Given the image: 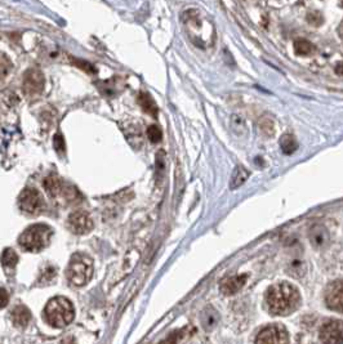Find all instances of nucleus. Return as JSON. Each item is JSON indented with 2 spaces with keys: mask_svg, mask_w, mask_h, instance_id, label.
<instances>
[{
  "mask_svg": "<svg viewBox=\"0 0 343 344\" xmlns=\"http://www.w3.org/2000/svg\"><path fill=\"white\" fill-rule=\"evenodd\" d=\"M266 305L274 316H288L301 305V294L294 285L277 282L268 287L266 293Z\"/></svg>",
  "mask_w": 343,
  "mask_h": 344,
  "instance_id": "nucleus-1",
  "label": "nucleus"
},
{
  "mask_svg": "<svg viewBox=\"0 0 343 344\" xmlns=\"http://www.w3.org/2000/svg\"><path fill=\"white\" fill-rule=\"evenodd\" d=\"M45 320L53 327H65L75 316L74 305L65 296H56L51 299L44 309Z\"/></svg>",
  "mask_w": 343,
  "mask_h": 344,
  "instance_id": "nucleus-2",
  "label": "nucleus"
},
{
  "mask_svg": "<svg viewBox=\"0 0 343 344\" xmlns=\"http://www.w3.org/2000/svg\"><path fill=\"white\" fill-rule=\"evenodd\" d=\"M52 235H53V231L47 224H33V226L27 227L21 233L18 239V244L24 250L38 253L48 246Z\"/></svg>",
  "mask_w": 343,
  "mask_h": 344,
  "instance_id": "nucleus-3",
  "label": "nucleus"
},
{
  "mask_svg": "<svg viewBox=\"0 0 343 344\" xmlns=\"http://www.w3.org/2000/svg\"><path fill=\"white\" fill-rule=\"evenodd\" d=\"M93 276V260L87 254L76 253L66 268V278L74 286H84Z\"/></svg>",
  "mask_w": 343,
  "mask_h": 344,
  "instance_id": "nucleus-4",
  "label": "nucleus"
},
{
  "mask_svg": "<svg viewBox=\"0 0 343 344\" xmlns=\"http://www.w3.org/2000/svg\"><path fill=\"white\" fill-rule=\"evenodd\" d=\"M18 206L29 215H39L45 209L42 193L34 187H27L18 196Z\"/></svg>",
  "mask_w": 343,
  "mask_h": 344,
  "instance_id": "nucleus-5",
  "label": "nucleus"
},
{
  "mask_svg": "<svg viewBox=\"0 0 343 344\" xmlns=\"http://www.w3.org/2000/svg\"><path fill=\"white\" fill-rule=\"evenodd\" d=\"M44 74L38 69H29L22 79V92L27 98H36L44 91Z\"/></svg>",
  "mask_w": 343,
  "mask_h": 344,
  "instance_id": "nucleus-6",
  "label": "nucleus"
},
{
  "mask_svg": "<svg viewBox=\"0 0 343 344\" xmlns=\"http://www.w3.org/2000/svg\"><path fill=\"white\" fill-rule=\"evenodd\" d=\"M256 344H289L288 330L280 323L266 326L257 335Z\"/></svg>",
  "mask_w": 343,
  "mask_h": 344,
  "instance_id": "nucleus-7",
  "label": "nucleus"
},
{
  "mask_svg": "<svg viewBox=\"0 0 343 344\" xmlns=\"http://www.w3.org/2000/svg\"><path fill=\"white\" fill-rule=\"evenodd\" d=\"M67 227L76 235H85L93 229V220L87 211L76 210L69 215Z\"/></svg>",
  "mask_w": 343,
  "mask_h": 344,
  "instance_id": "nucleus-8",
  "label": "nucleus"
},
{
  "mask_svg": "<svg viewBox=\"0 0 343 344\" xmlns=\"http://www.w3.org/2000/svg\"><path fill=\"white\" fill-rule=\"evenodd\" d=\"M319 338L322 344H342V321L330 320L328 322H325L321 326V329H320Z\"/></svg>",
  "mask_w": 343,
  "mask_h": 344,
  "instance_id": "nucleus-9",
  "label": "nucleus"
},
{
  "mask_svg": "<svg viewBox=\"0 0 343 344\" xmlns=\"http://www.w3.org/2000/svg\"><path fill=\"white\" fill-rule=\"evenodd\" d=\"M325 302L330 309L342 312L343 309V284L342 280L331 282L325 293Z\"/></svg>",
  "mask_w": 343,
  "mask_h": 344,
  "instance_id": "nucleus-10",
  "label": "nucleus"
},
{
  "mask_svg": "<svg viewBox=\"0 0 343 344\" xmlns=\"http://www.w3.org/2000/svg\"><path fill=\"white\" fill-rule=\"evenodd\" d=\"M248 276L247 275H235L231 277H227L221 282V291H222L225 295H234V294H238L241 289L244 287V285L247 284Z\"/></svg>",
  "mask_w": 343,
  "mask_h": 344,
  "instance_id": "nucleus-11",
  "label": "nucleus"
},
{
  "mask_svg": "<svg viewBox=\"0 0 343 344\" xmlns=\"http://www.w3.org/2000/svg\"><path fill=\"white\" fill-rule=\"evenodd\" d=\"M63 182L61 181V178H58L57 175H48L47 178L44 179V188L47 191V193L49 195V197L52 199H57L61 196L63 190Z\"/></svg>",
  "mask_w": 343,
  "mask_h": 344,
  "instance_id": "nucleus-12",
  "label": "nucleus"
},
{
  "mask_svg": "<svg viewBox=\"0 0 343 344\" xmlns=\"http://www.w3.org/2000/svg\"><path fill=\"white\" fill-rule=\"evenodd\" d=\"M310 240L311 244L316 248H322L324 245L328 244L329 233L324 226L321 224H316L311 228L310 231Z\"/></svg>",
  "mask_w": 343,
  "mask_h": 344,
  "instance_id": "nucleus-13",
  "label": "nucleus"
},
{
  "mask_svg": "<svg viewBox=\"0 0 343 344\" xmlns=\"http://www.w3.org/2000/svg\"><path fill=\"white\" fill-rule=\"evenodd\" d=\"M30 320H31V313L26 305L20 304V305H17V307L13 308L12 321L16 326H18V327H25V326L29 325Z\"/></svg>",
  "mask_w": 343,
  "mask_h": 344,
  "instance_id": "nucleus-14",
  "label": "nucleus"
},
{
  "mask_svg": "<svg viewBox=\"0 0 343 344\" xmlns=\"http://www.w3.org/2000/svg\"><path fill=\"white\" fill-rule=\"evenodd\" d=\"M138 102H139V106L142 107V110H143L146 114L151 115L152 118H157L159 107H157V105L155 103V101H153V98L150 96V94L146 93V92L139 93Z\"/></svg>",
  "mask_w": 343,
  "mask_h": 344,
  "instance_id": "nucleus-15",
  "label": "nucleus"
},
{
  "mask_svg": "<svg viewBox=\"0 0 343 344\" xmlns=\"http://www.w3.org/2000/svg\"><path fill=\"white\" fill-rule=\"evenodd\" d=\"M249 178V172H248L244 166L238 165L234 169V173L231 175V182H230V187L231 190H235V188H239L241 184L245 183V181Z\"/></svg>",
  "mask_w": 343,
  "mask_h": 344,
  "instance_id": "nucleus-16",
  "label": "nucleus"
},
{
  "mask_svg": "<svg viewBox=\"0 0 343 344\" xmlns=\"http://www.w3.org/2000/svg\"><path fill=\"white\" fill-rule=\"evenodd\" d=\"M293 48H294L295 55L302 56V57H307V56H311L315 51V47L311 42L306 39H297L293 43Z\"/></svg>",
  "mask_w": 343,
  "mask_h": 344,
  "instance_id": "nucleus-17",
  "label": "nucleus"
},
{
  "mask_svg": "<svg viewBox=\"0 0 343 344\" xmlns=\"http://www.w3.org/2000/svg\"><path fill=\"white\" fill-rule=\"evenodd\" d=\"M280 147H281V151L285 155H292L293 152L297 151L298 148L297 139H295L294 136H292V134H284V136L280 138Z\"/></svg>",
  "mask_w": 343,
  "mask_h": 344,
  "instance_id": "nucleus-18",
  "label": "nucleus"
},
{
  "mask_svg": "<svg viewBox=\"0 0 343 344\" xmlns=\"http://www.w3.org/2000/svg\"><path fill=\"white\" fill-rule=\"evenodd\" d=\"M18 263V255L13 249H6L2 254V264L6 269H11L12 271Z\"/></svg>",
  "mask_w": 343,
  "mask_h": 344,
  "instance_id": "nucleus-19",
  "label": "nucleus"
},
{
  "mask_svg": "<svg viewBox=\"0 0 343 344\" xmlns=\"http://www.w3.org/2000/svg\"><path fill=\"white\" fill-rule=\"evenodd\" d=\"M12 60L6 53L0 52V80H4L9 75V73L12 71Z\"/></svg>",
  "mask_w": 343,
  "mask_h": 344,
  "instance_id": "nucleus-20",
  "label": "nucleus"
},
{
  "mask_svg": "<svg viewBox=\"0 0 343 344\" xmlns=\"http://www.w3.org/2000/svg\"><path fill=\"white\" fill-rule=\"evenodd\" d=\"M258 128L263 136H266V137L274 136L275 123H274V120H272L271 118H268V116H265V118H262L261 120H259Z\"/></svg>",
  "mask_w": 343,
  "mask_h": 344,
  "instance_id": "nucleus-21",
  "label": "nucleus"
},
{
  "mask_svg": "<svg viewBox=\"0 0 343 344\" xmlns=\"http://www.w3.org/2000/svg\"><path fill=\"white\" fill-rule=\"evenodd\" d=\"M18 97L16 96L15 92L12 91H3L0 92V105L4 106V107H13L15 105H17Z\"/></svg>",
  "mask_w": 343,
  "mask_h": 344,
  "instance_id": "nucleus-22",
  "label": "nucleus"
},
{
  "mask_svg": "<svg viewBox=\"0 0 343 344\" xmlns=\"http://www.w3.org/2000/svg\"><path fill=\"white\" fill-rule=\"evenodd\" d=\"M146 133H147V138L150 139L151 143H159L162 138L161 129L155 124L150 125L147 128V130H146Z\"/></svg>",
  "mask_w": 343,
  "mask_h": 344,
  "instance_id": "nucleus-23",
  "label": "nucleus"
},
{
  "mask_svg": "<svg viewBox=\"0 0 343 344\" xmlns=\"http://www.w3.org/2000/svg\"><path fill=\"white\" fill-rule=\"evenodd\" d=\"M306 20L308 24L312 25V26H316V28H317V26H321L322 22H324V17H322V15L319 11H312V12L308 13Z\"/></svg>",
  "mask_w": 343,
  "mask_h": 344,
  "instance_id": "nucleus-24",
  "label": "nucleus"
},
{
  "mask_svg": "<svg viewBox=\"0 0 343 344\" xmlns=\"http://www.w3.org/2000/svg\"><path fill=\"white\" fill-rule=\"evenodd\" d=\"M71 61H72V64L75 65V66H78L79 69L83 70V71H85V73L96 74V69H94V66L92 64H89L88 61L76 60V58H72Z\"/></svg>",
  "mask_w": 343,
  "mask_h": 344,
  "instance_id": "nucleus-25",
  "label": "nucleus"
},
{
  "mask_svg": "<svg viewBox=\"0 0 343 344\" xmlns=\"http://www.w3.org/2000/svg\"><path fill=\"white\" fill-rule=\"evenodd\" d=\"M54 142V148L58 154H63L65 152V139H63V136L61 133H57L54 136L53 138Z\"/></svg>",
  "mask_w": 343,
  "mask_h": 344,
  "instance_id": "nucleus-26",
  "label": "nucleus"
},
{
  "mask_svg": "<svg viewBox=\"0 0 343 344\" xmlns=\"http://www.w3.org/2000/svg\"><path fill=\"white\" fill-rule=\"evenodd\" d=\"M182 336H184V330H181V331L172 332L168 338H166L165 340H162L160 344H177V341L180 340Z\"/></svg>",
  "mask_w": 343,
  "mask_h": 344,
  "instance_id": "nucleus-27",
  "label": "nucleus"
},
{
  "mask_svg": "<svg viewBox=\"0 0 343 344\" xmlns=\"http://www.w3.org/2000/svg\"><path fill=\"white\" fill-rule=\"evenodd\" d=\"M9 302V295L8 291L3 287H0V309H3L4 307H7Z\"/></svg>",
  "mask_w": 343,
  "mask_h": 344,
  "instance_id": "nucleus-28",
  "label": "nucleus"
}]
</instances>
